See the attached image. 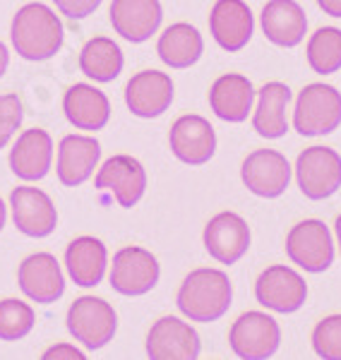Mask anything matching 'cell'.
<instances>
[{"instance_id":"30bf717a","label":"cell","mask_w":341,"mask_h":360,"mask_svg":"<svg viewBox=\"0 0 341 360\" xmlns=\"http://www.w3.org/2000/svg\"><path fill=\"white\" fill-rule=\"evenodd\" d=\"M291 173L293 171L288 159L276 149H257V152L247 154L240 166L243 185L252 195L264 197V200L284 195L291 183Z\"/></svg>"},{"instance_id":"52a82bcc","label":"cell","mask_w":341,"mask_h":360,"mask_svg":"<svg viewBox=\"0 0 341 360\" xmlns=\"http://www.w3.org/2000/svg\"><path fill=\"white\" fill-rule=\"evenodd\" d=\"M298 188L308 200H327L341 188V156L332 147H308L296 161Z\"/></svg>"},{"instance_id":"7c38bea8","label":"cell","mask_w":341,"mask_h":360,"mask_svg":"<svg viewBox=\"0 0 341 360\" xmlns=\"http://www.w3.org/2000/svg\"><path fill=\"white\" fill-rule=\"evenodd\" d=\"M17 283H20V291L37 305H51L65 293V276L51 252L29 255L20 264Z\"/></svg>"},{"instance_id":"277c9868","label":"cell","mask_w":341,"mask_h":360,"mask_svg":"<svg viewBox=\"0 0 341 360\" xmlns=\"http://www.w3.org/2000/svg\"><path fill=\"white\" fill-rule=\"evenodd\" d=\"M65 324L77 344H82L86 351H99L113 341L115 329H118V315L113 305L103 298L82 295L70 305Z\"/></svg>"},{"instance_id":"836d02e7","label":"cell","mask_w":341,"mask_h":360,"mask_svg":"<svg viewBox=\"0 0 341 360\" xmlns=\"http://www.w3.org/2000/svg\"><path fill=\"white\" fill-rule=\"evenodd\" d=\"M44 360H82L84 351L75 348L72 344H56L51 346L49 351H44Z\"/></svg>"},{"instance_id":"74e56055","label":"cell","mask_w":341,"mask_h":360,"mask_svg":"<svg viewBox=\"0 0 341 360\" xmlns=\"http://www.w3.org/2000/svg\"><path fill=\"white\" fill-rule=\"evenodd\" d=\"M334 231H337V240H339V252H341V214L337 217V224H334Z\"/></svg>"},{"instance_id":"f546056e","label":"cell","mask_w":341,"mask_h":360,"mask_svg":"<svg viewBox=\"0 0 341 360\" xmlns=\"http://www.w3.org/2000/svg\"><path fill=\"white\" fill-rule=\"evenodd\" d=\"M37 324L32 305L17 298L0 300V339L3 341H20L32 332Z\"/></svg>"},{"instance_id":"8992f818","label":"cell","mask_w":341,"mask_h":360,"mask_svg":"<svg viewBox=\"0 0 341 360\" xmlns=\"http://www.w3.org/2000/svg\"><path fill=\"white\" fill-rule=\"evenodd\" d=\"M229 344L231 351L243 360H264L279 351L281 329L276 324V319L269 317L267 312H243L231 324Z\"/></svg>"},{"instance_id":"d6986e66","label":"cell","mask_w":341,"mask_h":360,"mask_svg":"<svg viewBox=\"0 0 341 360\" xmlns=\"http://www.w3.org/2000/svg\"><path fill=\"white\" fill-rule=\"evenodd\" d=\"M108 17L118 37L130 44H144L159 32L164 10L159 0H113Z\"/></svg>"},{"instance_id":"2e32d148","label":"cell","mask_w":341,"mask_h":360,"mask_svg":"<svg viewBox=\"0 0 341 360\" xmlns=\"http://www.w3.org/2000/svg\"><path fill=\"white\" fill-rule=\"evenodd\" d=\"M10 209H13L17 231L29 238H46L58 226L56 205L44 190L29 188V185L15 188L10 193Z\"/></svg>"},{"instance_id":"5bb4252c","label":"cell","mask_w":341,"mask_h":360,"mask_svg":"<svg viewBox=\"0 0 341 360\" xmlns=\"http://www.w3.org/2000/svg\"><path fill=\"white\" fill-rule=\"evenodd\" d=\"M200 351V334L178 317L157 319L147 334V356L154 360H195Z\"/></svg>"},{"instance_id":"4fadbf2b","label":"cell","mask_w":341,"mask_h":360,"mask_svg":"<svg viewBox=\"0 0 341 360\" xmlns=\"http://www.w3.org/2000/svg\"><path fill=\"white\" fill-rule=\"evenodd\" d=\"M94 185L99 190H108L123 209H132L147 190V171L132 156L115 154L103 161Z\"/></svg>"},{"instance_id":"83f0119b","label":"cell","mask_w":341,"mask_h":360,"mask_svg":"<svg viewBox=\"0 0 341 360\" xmlns=\"http://www.w3.org/2000/svg\"><path fill=\"white\" fill-rule=\"evenodd\" d=\"M79 70L94 82H113L123 72V51L108 37L89 39L79 51Z\"/></svg>"},{"instance_id":"8d00e7d4","label":"cell","mask_w":341,"mask_h":360,"mask_svg":"<svg viewBox=\"0 0 341 360\" xmlns=\"http://www.w3.org/2000/svg\"><path fill=\"white\" fill-rule=\"evenodd\" d=\"M5 221H8V209H5V202L0 200V231L5 229Z\"/></svg>"},{"instance_id":"603a6c76","label":"cell","mask_w":341,"mask_h":360,"mask_svg":"<svg viewBox=\"0 0 341 360\" xmlns=\"http://www.w3.org/2000/svg\"><path fill=\"white\" fill-rule=\"evenodd\" d=\"M252 101H255V89L245 75L229 72L214 79L210 89V106L217 118L226 123H243L252 113Z\"/></svg>"},{"instance_id":"3957f363","label":"cell","mask_w":341,"mask_h":360,"mask_svg":"<svg viewBox=\"0 0 341 360\" xmlns=\"http://www.w3.org/2000/svg\"><path fill=\"white\" fill-rule=\"evenodd\" d=\"M341 125V94L332 84L315 82L300 89L293 111V127L303 137L332 135Z\"/></svg>"},{"instance_id":"4dcf8cb0","label":"cell","mask_w":341,"mask_h":360,"mask_svg":"<svg viewBox=\"0 0 341 360\" xmlns=\"http://www.w3.org/2000/svg\"><path fill=\"white\" fill-rule=\"evenodd\" d=\"M313 348L325 360H341V315H329L317 322L313 332Z\"/></svg>"},{"instance_id":"cb8c5ba5","label":"cell","mask_w":341,"mask_h":360,"mask_svg":"<svg viewBox=\"0 0 341 360\" xmlns=\"http://www.w3.org/2000/svg\"><path fill=\"white\" fill-rule=\"evenodd\" d=\"M65 118L84 132H99L111 118V101L101 89L91 84H72L63 96Z\"/></svg>"},{"instance_id":"d4e9b609","label":"cell","mask_w":341,"mask_h":360,"mask_svg":"<svg viewBox=\"0 0 341 360\" xmlns=\"http://www.w3.org/2000/svg\"><path fill=\"white\" fill-rule=\"evenodd\" d=\"M67 274L79 288H94L101 283L108 266L106 245L94 236H79L65 250Z\"/></svg>"},{"instance_id":"1f68e13d","label":"cell","mask_w":341,"mask_h":360,"mask_svg":"<svg viewBox=\"0 0 341 360\" xmlns=\"http://www.w3.org/2000/svg\"><path fill=\"white\" fill-rule=\"evenodd\" d=\"M25 120V108L17 94H0V149L13 139Z\"/></svg>"},{"instance_id":"8fae6325","label":"cell","mask_w":341,"mask_h":360,"mask_svg":"<svg viewBox=\"0 0 341 360\" xmlns=\"http://www.w3.org/2000/svg\"><path fill=\"white\" fill-rule=\"evenodd\" d=\"M205 250L219 264L231 266L250 250V226L243 217L233 212H221L205 226Z\"/></svg>"},{"instance_id":"ba28073f","label":"cell","mask_w":341,"mask_h":360,"mask_svg":"<svg viewBox=\"0 0 341 360\" xmlns=\"http://www.w3.org/2000/svg\"><path fill=\"white\" fill-rule=\"evenodd\" d=\"M255 298L271 312L291 315L298 312L308 300V283L296 269L284 264H274L259 274L255 283Z\"/></svg>"},{"instance_id":"d6a6232c","label":"cell","mask_w":341,"mask_h":360,"mask_svg":"<svg viewBox=\"0 0 341 360\" xmlns=\"http://www.w3.org/2000/svg\"><path fill=\"white\" fill-rule=\"evenodd\" d=\"M56 8L60 10L63 17H70V20H84L89 17L94 10H99V5L103 0H53Z\"/></svg>"},{"instance_id":"e0dca14e","label":"cell","mask_w":341,"mask_h":360,"mask_svg":"<svg viewBox=\"0 0 341 360\" xmlns=\"http://www.w3.org/2000/svg\"><path fill=\"white\" fill-rule=\"evenodd\" d=\"M173 94H176V86L169 75L159 70H142L132 75L125 86V103L137 118H159L171 108Z\"/></svg>"},{"instance_id":"44dd1931","label":"cell","mask_w":341,"mask_h":360,"mask_svg":"<svg viewBox=\"0 0 341 360\" xmlns=\"http://www.w3.org/2000/svg\"><path fill=\"white\" fill-rule=\"evenodd\" d=\"M53 164V139L41 127L22 132L10 152V168L22 180H41L49 176Z\"/></svg>"},{"instance_id":"ac0fdd59","label":"cell","mask_w":341,"mask_h":360,"mask_svg":"<svg viewBox=\"0 0 341 360\" xmlns=\"http://www.w3.org/2000/svg\"><path fill=\"white\" fill-rule=\"evenodd\" d=\"M210 32L214 41L229 53L245 49L255 32V17L245 0H217L210 13Z\"/></svg>"},{"instance_id":"e575fe53","label":"cell","mask_w":341,"mask_h":360,"mask_svg":"<svg viewBox=\"0 0 341 360\" xmlns=\"http://www.w3.org/2000/svg\"><path fill=\"white\" fill-rule=\"evenodd\" d=\"M317 5H320V10H325V15L341 20V0H317Z\"/></svg>"},{"instance_id":"9c48e42d","label":"cell","mask_w":341,"mask_h":360,"mask_svg":"<svg viewBox=\"0 0 341 360\" xmlns=\"http://www.w3.org/2000/svg\"><path fill=\"white\" fill-rule=\"evenodd\" d=\"M161 266L149 250L140 245L120 248L113 255L111 286L120 295H144L159 283Z\"/></svg>"},{"instance_id":"4316f807","label":"cell","mask_w":341,"mask_h":360,"mask_svg":"<svg viewBox=\"0 0 341 360\" xmlns=\"http://www.w3.org/2000/svg\"><path fill=\"white\" fill-rule=\"evenodd\" d=\"M202 51H205L202 34L198 32V27L188 25V22L171 25L159 37L157 44V53L161 58V63L173 70H185L195 65L202 58Z\"/></svg>"},{"instance_id":"ffe728a7","label":"cell","mask_w":341,"mask_h":360,"mask_svg":"<svg viewBox=\"0 0 341 360\" xmlns=\"http://www.w3.org/2000/svg\"><path fill=\"white\" fill-rule=\"evenodd\" d=\"M101 159V144L89 135H65L58 144L56 173L65 188H77L86 183Z\"/></svg>"},{"instance_id":"7402d4cb","label":"cell","mask_w":341,"mask_h":360,"mask_svg":"<svg viewBox=\"0 0 341 360\" xmlns=\"http://www.w3.org/2000/svg\"><path fill=\"white\" fill-rule=\"evenodd\" d=\"M262 32L274 46L293 49L308 34V17L296 0H269L259 15Z\"/></svg>"},{"instance_id":"f1b7e54d","label":"cell","mask_w":341,"mask_h":360,"mask_svg":"<svg viewBox=\"0 0 341 360\" xmlns=\"http://www.w3.org/2000/svg\"><path fill=\"white\" fill-rule=\"evenodd\" d=\"M308 65L317 75H334L341 70V29L320 27L308 41Z\"/></svg>"},{"instance_id":"7a4b0ae2","label":"cell","mask_w":341,"mask_h":360,"mask_svg":"<svg viewBox=\"0 0 341 360\" xmlns=\"http://www.w3.org/2000/svg\"><path fill=\"white\" fill-rule=\"evenodd\" d=\"M231 300H233V286L226 271L202 266L183 278L176 305L190 322L210 324L226 315Z\"/></svg>"},{"instance_id":"484cf974","label":"cell","mask_w":341,"mask_h":360,"mask_svg":"<svg viewBox=\"0 0 341 360\" xmlns=\"http://www.w3.org/2000/svg\"><path fill=\"white\" fill-rule=\"evenodd\" d=\"M288 101L291 89L284 82H267L257 91V108L252 113V127L259 137L279 139L288 132Z\"/></svg>"},{"instance_id":"6da1fadb","label":"cell","mask_w":341,"mask_h":360,"mask_svg":"<svg viewBox=\"0 0 341 360\" xmlns=\"http://www.w3.org/2000/svg\"><path fill=\"white\" fill-rule=\"evenodd\" d=\"M10 39L17 56L32 63H41L53 58L63 49L65 29L60 17L44 3H27L13 17Z\"/></svg>"},{"instance_id":"5b68a950","label":"cell","mask_w":341,"mask_h":360,"mask_svg":"<svg viewBox=\"0 0 341 360\" xmlns=\"http://www.w3.org/2000/svg\"><path fill=\"white\" fill-rule=\"evenodd\" d=\"M286 255L310 274L327 271L334 262V240L327 224L320 219H305L293 226L286 236Z\"/></svg>"},{"instance_id":"d590c367","label":"cell","mask_w":341,"mask_h":360,"mask_svg":"<svg viewBox=\"0 0 341 360\" xmlns=\"http://www.w3.org/2000/svg\"><path fill=\"white\" fill-rule=\"evenodd\" d=\"M10 65V53H8V46L0 41V77L5 75V70Z\"/></svg>"},{"instance_id":"9a60e30c","label":"cell","mask_w":341,"mask_h":360,"mask_svg":"<svg viewBox=\"0 0 341 360\" xmlns=\"http://www.w3.org/2000/svg\"><path fill=\"white\" fill-rule=\"evenodd\" d=\"M171 152L188 166H202L217 152V132L202 115H181L169 132Z\"/></svg>"}]
</instances>
